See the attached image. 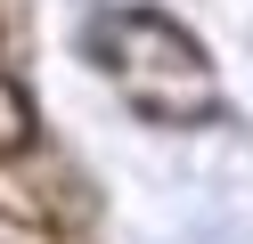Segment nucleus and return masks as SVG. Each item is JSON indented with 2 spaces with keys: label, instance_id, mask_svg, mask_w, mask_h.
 I'll return each mask as SVG.
<instances>
[{
  "label": "nucleus",
  "instance_id": "1",
  "mask_svg": "<svg viewBox=\"0 0 253 244\" xmlns=\"http://www.w3.org/2000/svg\"><path fill=\"white\" fill-rule=\"evenodd\" d=\"M90 65L123 90V106H139L164 130L212 122V106H220V81L204 65V49L155 8H106L90 25Z\"/></svg>",
  "mask_w": 253,
  "mask_h": 244
}]
</instances>
